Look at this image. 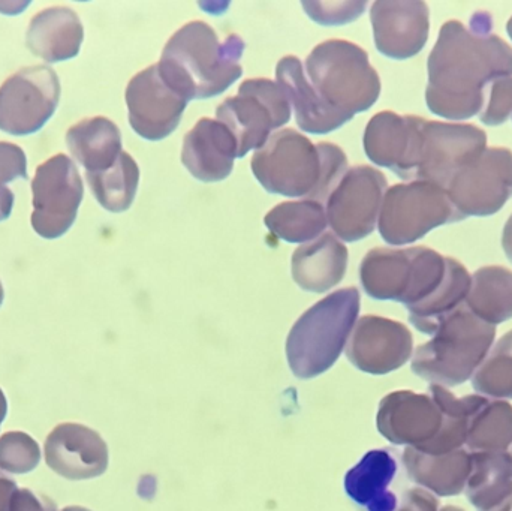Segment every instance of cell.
Wrapping results in <instances>:
<instances>
[{"label":"cell","instance_id":"cell-37","mask_svg":"<svg viewBox=\"0 0 512 511\" xmlns=\"http://www.w3.org/2000/svg\"><path fill=\"white\" fill-rule=\"evenodd\" d=\"M15 179H27V161L23 149L0 141V188Z\"/></svg>","mask_w":512,"mask_h":511},{"label":"cell","instance_id":"cell-26","mask_svg":"<svg viewBox=\"0 0 512 511\" xmlns=\"http://www.w3.org/2000/svg\"><path fill=\"white\" fill-rule=\"evenodd\" d=\"M396 471L390 452L373 450L346 477V491L369 511H396V495L388 489Z\"/></svg>","mask_w":512,"mask_h":511},{"label":"cell","instance_id":"cell-42","mask_svg":"<svg viewBox=\"0 0 512 511\" xmlns=\"http://www.w3.org/2000/svg\"><path fill=\"white\" fill-rule=\"evenodd\" d=\"M502 246H504L505 254L512 263V215L505 225L504 236H502Z\"/></svg>","mask_w":512,"mask_h":511},{"label":"cell","instance_id":"cell-20","mask_svg":"<svg viewBox=\"0 0 512 511\" xmlns=\"http://www.w3.org/2000/svg\"><path fill=\"white\" fill-rule=\"evenodd\" d=\"M236 158H239L236 137L219 120L203 117L183 140V165L201 182L227 179Z\"/></svg>","mask_w":512,"mask_h":511},{"label":"cell","instance_id":"cell-17","mask_svg":"<svg viewBox=\"0 0 512 511\" xmlns=\"http://www.w3.org/2000/svg\"><path fill=\"white\" fill-rule=\"evenodd\" d=\"M376 48L391 59L420 53L429 39L430 11L421 0H379L370 9Z\"/></svg>","mask_w":512,"mask_h":511},{"label":"cell","instance_id":"cell-36","mask_svg":"<svg viewBox=\"0 0 512 511\" xmlns=\"http://www.w3.org/2000/svg\"><path fill=\"white\" fill-rule=\"evenodd\" d=\"M512 113V77L493 81L487 93L486 105L480 113L483 123L498 126L507 122Z\"/></svg>","mask_w":512,"mask_h":511},{"label":"cell","instance_id":"cell-9","mask_svg":"<svg viewBox=\"0 0 512 511\" xmlns=\"http://www.w3.org/2000/svg\"><path fill=\"white\" fill-rule=\"evenodd\" d=\"M462 221L447 191L430 182L388 189L379 213V233L390 245H408L441 225Z\"/></svg>","mask_w":512,"mask_h":511},{"label":"cell","instance_id":"cell-45","mask_svg":"<svg viewBox=\"0 0 512 511\" xmlns=\"http://www.w3.org/2000/svg\"><path fill=\"white\" fill-rule=\"evenodd\" d=\"M439 511H465V510L460 509V507L447 506V507H444V509H441Z\"/></svg>","mask_w":512,"mask_h":511},{"label":"cell","instance_id":"cell-24","mask_svg":"<svg viewBox=\"0 0 512 511\" xmlns=\"http://www.w3.org/2000/svg\"><path fill=\"white\" fill-rule=\"evenodd\" d=\"M403 465L409 479L439 497H454L465 492L472 471L471 453L466 449L445 455H427L406 447Z\"/></svg>","mask_w":512,"mask_h":511},{"label":"cell","instance_id":"cell-44","mask_svg":"<svg viewBox=\"0 0 512 511\" xmlns=\"http://www.w3.org/2000/svg\"><path fill=\"white\" fill-rule=\"evenodd\" d=\"M62 511H90V510L84 509V507L72 506V507H65V509H63Z\"/></svg>","mask_w":512,"mask_h":511},{"label":"cell","instance_id":"cell-16","mask_svg":"<svg viewBox=\"0 0 512 511\" xmlns=\"http://www.w3.org/2000/svg\"><path fill=\"white\" fill-rule=\"evenodd\" d=\"M412 350L414 339L405 324L375 315L360 318L346 344L349 362L373 375L402 368L411 359Z\"/></svg>","mask_w":512,"mask_h":511},{"label":"cell","instance_id":"cell-6","mask_svg":"<svg viewBox=\"0 0 512 511\" xmlns=\"http://www.w3.org/2000/svg\"><path fill=\"white\" fill-rule=\"evenodd\" d=\"M405 155L397 176L447 189L457 171L486 150L483 129L468 123L432 122L408 116Z\"/></svg>","mask_w":512,"mask_h":511},{"label":"cell","instance_id":"cell-14","mask_svg":"<svg viewBox=\"0 0 512 511\" xmlns=\"http://www.w3.org/2000/svg\"><path fill=\"white\" fill-rule=\"evenodd\" d=\"M59 99V77L50 66L20 69L0 87V131L35 134L51 119Z\"/></svg>","mask_w":512,"mask_h":511},{"label":"cell","instance_id":"cell-25","mask_svg":"<svg viewBox=\"0 0 512 511\" xmlns=\"http://www.w3.org/2000/svg\"><path fill=\"white\" fill-rule=\"evenodd\" d=\"M71 155L86 168V173H101L116 164L122 155V134L116 123L96 116L81 120L66 132Z\"/></svg>","mask_w":512,"mask_h":511},{"label":"cell","instance_id":"cell-7","mask_svg":"<svg viewBox=\"0 0 512 511\" xmlns=\"http://www.w3.org/2000/svg\"><path fill=\"white\" fill-rule=\"evenodd\" d=\"M496 327L460 306L412 357V371L438 386L453 387L472 380L495 342Z\"/></svg>","mask_w":512,"mask_h":511},{"label":"cell","instance_id":"cell-30","mask_svg":"<svg viewBox=\"0 0 512 511\" xmlns=\"http://www.w3.org/2000/svg\"><path fill=\"white\" fill-rule=\"evenodd\" d=\"M465 449L469 453H512V405L486 398L469 423Z\"/></svg>","mask_w":512,"mask_h":511},{"label":"cell","instance_id":"cell-12","mask_svg":"<svg viewBox=\"0 0 512 511\" xmlns=\"http://www.w3.org/2000/svg\"><path fill=\"white\" fill-rule=\"evenodd\" d=\"M445 191L460 219L495 215L512 197L511 150H484L457 171Z\"/></svg>","mask_w":512,"mask_h":511},{"label":"cell","instance_id":"cell-1","mask_svg":"<svg viewBox=\"0 0 512 511\" xmlns=\"http://www.w3.org/2000/svg\"><path fill=\"white\" fill-rule=\"evenodd\" d=\"M426 101L436 116L466 120L486 105L493 81L512 75V48L493 33L487 12L472 15L469 27L448 21L429 56Z\"/></svg>","mask_w":512,"mask_h":511},{"label":"cell","instance_id":"cell-29","mask_svg":"<svg viewBox=\"0 0 512 511\" xmlns=\"http://www.w3.org/2000/svg\"><path fill=\"white\" fill-rule=\"evenodd\" d=\"M268 230L288 243H309L327 228V213L319 201H285L264 219Z\"/></svg>","mask_w":512,"mask_h":511},{"label":"cell","instance_id":"cell-23","mask_svg":"<svg viewBox=\"0 0 512 511\" xmlns=\"http://www.w3.org/2000/svg\"><path fill=\"white\" fill-rule=\"evenodd\" d=\"M348 267V249L334 234L304 243L292 255L291 270L295 284L310 293H325L336 287Z\"/></svg>","mask_w":512,"mask_h":511},{"label":"cell","instance_id":"cell-35","mask_svg":"<svg viewBox=\"0 0 512 511\" xmlns=\"http://www.w3.org/2000/svg\"><path fill=\"white\" fill-rule=\"evenodd\" d=\"M366 2H303V8L312 20L333 26V24H345L360 17L366 9Z\"/></svg>","mask_w":512,"mask_h":511},{"label":"cell","instance_id":"cell-38","mask_svg":"<svg viewBox=\"0 0 512 511\" xmlns=\"http://www.w3.org/2000/svg\"><path fill=\"white\" fill-rule=\"evenodd\" d=\"M8 511H57V507L45 495L36 494L29 489H17L12 495Z\"/></svg>","mask_w":512,"mask_h":511},{"label":"cell","instance_id":"cell-39","mask_svg":"<svg viewBox=\"0 0 512 511\" xmlns=\"http://www.w3.org/2000/svg\"><path fill=\"white\" fill-rule=\"evenodd\" d=\"M397 511H439V501L426 489H409L403 495L402 506Z\"/></svg>","mask_w":512,"mask_h":511},{"label":"cell","instance_id":"cell-15","mask_svg":"<svg viewBox=\"0 0 512 511\" xmlns=\"http://www.w3.org/2000/svg\"><path fill=\"white\" fill-rule=\"evenodd\" d=\"M188 102L165 80L158 63L138 72L126 87L129 123L146 140H162L176 131Z\"/></svg>","mask_w":512,"mask_h":511},{"label":"cell","instance_id":"cell-28","mask_svg":"<svg viewBox=\"0 0 512 511\" xmlns=\"http://www.w3.org/2000/svg\"><path fill=\"white\" fill-rule=\"evenodd\" d=\"M466 308L480 320L496 326L512 318V272L505 267H483L472 276Z\"/></svg>","mask_w":512,"mask_h":511},{"label":"cell","instance_id":"cell-11","mask_svg":"<svg viewBox=\"0 0 512 511\" xmlns=\"http://www.w3.org/2000/svg\"><path fill=\"white\" fill-rule=\"evenodd\" d=\"M32 227L39 236L53 240L74 225L83 201V179L68 156H53L36 168L32 180Z\"/></svg>","mask_w":512,"mask_h":511},{"label":"cell","instance_id":"cell-21","mask_svg":"<svg viewBox=\"0 0 512 511\" xmlns=\"http://www.w3.org/2000/svg\"><path fill=\"white\" fill-rule=\"evenodd\" d=\"M276 78L291 108H294L297 125L304 132L328 134L351 120V117L333 110L319 98L298 57H283L277 63Z\"/></svg>","mask_w":512,"mask_h":511},{"label":"cell","instance_id":"cell-41","mask_svg":"<svg viewBox=\"0 0 512 511\" xmlns=\"http://www.w3.org/2000/svg\"><path fill=\"white\" fill-rule=\"evenodd\" d=\"M12 206H14V194L11 189L0 188V222L6 221L11 216Z\"/></svg>","mask_w":512,"mask_h":511},{"label":"cell","instance_id":"cell-2","mask_svg":"<svg viewBox=\"0 0 512 511\" xmlns=\"http://www.w3.org/2000/svg\"><path fill=\"white\" fill-rule=\"evenodd\" d=\"M360 279L373 299L403 303L415 329L427 335L465 305L472 284L459 261L426 246L372 249L361 261Z\"/></svg>","mask_w":512,"mask_h":511},{"label":"cell","instance_id":"cell-8","mask_svg":"<svg viewBox=\"0 0 512 511\" xmlns=\"http://www.w3.org/2000/svg\"><path fill=\"white\" fill-rule=\"evenodd\" d=\"M306 75L319 98L339 113L354 117L369 110L381 93L369 54L354 42L330 39L313 48Z\"/></svg>","mask_w":512,"mask_h":511},{"label":"cell","instance_id":"cell-10","mask_svg":"<svg viewBox=\"0 0 512 511\" xmlns=\"http://www.w3.org/2000/svg\"><path fill=\"white\" fill-rule=\"evenodd\" d=\"M216 116L237 140L239 158L267 143L271 132L291 119V104L279 84L267 78H251L239 95L225 99Z\"/></svg>","mask_w":512,"mask_h":511},{"label":"cell","instance_id":"cell-18","mask_svg":"<svg viewBox=\"0 0 512 511\" xmlns=\"http://www.w3.org/2000/svg\"><path fill=\"white\" fill-rule=\"evenodd\" d=\"M442 420L441 408L432 396L400 390L382 399L376 423L391 443L418 449L439 434Z\"/></svg>","mask_w":512,"mask_h":511},{"label":"cell","instance_id":"cell-34","mask_svg":"<svg viewBox=\"0 0 512 511\" xmlns=\"http://www.w3.org/2000/svg\"><path fill=\"white\" fill-rule=\"evenodd\" d=\"M41 461V449L24 432H6L0 437V470L8 474H27Z\"/></svg>","mask_w":512,"mask_h":511},{"label":"cell","instance_id":"cell-27","mask_svg":"<svg viewBox=\"0 0 512 511\" xmlns=\"http://www.w3.org/2000/svg\"><path fill=\"white\" fill-rule=\"evenodd\" d=\"M466 495L478 511H495L512 498V453H471Z\"/></svg>","mask_w":512,"mask_h":511},{"label":"cell","instance_id":"cell-4","mask_svg":"<svg viewBox=\"0 0 512 511\" xmlns=\"http://www.w3.org/2000/svg\"><path fill=\"white\" fill-rule=\"evenodd\" d=\"M243 51L240 36L230 35L221 42L209 24L191 21L171 36L158 66L188 101L213 98L242 77Z\"/></svg>","mask_w":512,"mask_h":511},{"label":"cell","instance_id":"cell-13","mask_svg":"<svg viewBox=\"0 0 512 511\" xmlns=\"http://www.w3.org/2000/svg\"><path fill=\"white\" fill-rule=\"evenodd\" d=\"M387 192V179L369 165L349 168L327 198V221L336 236L358 242L373 233Z\"/></svg>","mask_w":512,"mask_h":511},{"label":"cell","instance_id":"cell-47","mask_svg":"<svg viewBox=\"0 0 512 511\" xmlns=\"http://www.w3.org/2000/svg\"><path fill=\"white\" fill-rule=\"evenodd\" d=\"M3 297H5V293H3L2 282H0V306H2Z\"/></svg>","mask_w":512,"mask_h":511},{"label":"cell","instance_id":"cell-19","mask_svg":"<svg viewBox=\"0 0 512 511\" xmlns=\"http://www.w3.org/2000/svg\"><path fill=\"white\" fill-rule=\"evenodd\" d=\"M45 462L68 480L102 476L108 467V447L101 435L78 423L56 426L45 440Z\"/></svg>","mask_w":512,"mask_h":511},{"label":"cell","instance_id":"cell-40","mask_svg":"<svg viewBox=\"0 0 512 511\" xmlns=\"http://www.w3.org/2000/svg\"><path fill=\"white\" fill-rule=\"evenodd\" d=\"M17 489V483L0 470V511L9 510L12 495Z\"/></svg>","mask_w":512,"mask_h":511},{"label":"cell","instance_id":"cell-3","mask_svg":"<svg viewBox=\"0 0 512 511\" xmlns=\"http://www.w3.org/2000/svg\"><path fill=\"white\" fill-rule=\"evenodd\" d=\"M252 171L271 194L321 203L348 171V158L336 144H313L295 129H280L256 150Z\"/></svg>","mask_w":512,"mask_h":511},{"label":"cell","instance_id":"cell-22","mask_svg":"<svg viewBox=\"0 0 512 511\" xmlns=\"http://www.w3.org/2000/svg\"><path fill=\"white\" fill-rule=\"evenodd\" d=\"M83 38L80 17L66 6H51L30 20L26 44L35 56L56 63L77 56Z\"/></svg>","mask_w":512,"mask_h":511},{"label":"cell","instance_id":"cell-32","mask_svg":"<svg viewBox=\"0 0 512 511\" xmlns=\"http://www.w3.org/2000/svg\"><path fill=\"white\" fill-rule=\"evenodd\" d=\"M87 183L98 203L108 212H125L134 203L140 168L129 153L123 152L116 164L101 173H86Z\"/></svg>","mask_w":512,"mask_h":511},{"label":"cell","instance_id":"cell-31","mask_svg":"<svg viewBox=\"0 0 512 511\" xmlns=\"http://www.w3.org/2000/svg\"><path fill=\"white\" fill-rule=\"evenodd\" d=\"M408 116L393 111L375 114L364 131V152L379 167L397 173L405 155L408 141Z\"/></svg>","mask_w":512,"mask_h":511},{"label":"cell","instance_id":"cell-5","mask_svg":"<svg viewBox=\"0 0 512 511\" xmlns=\"http://www.w3.org/2000/svg\"><path fill=\"white\" fill-rule=\"evenodd\" d=\"M360 312L357 288L334 291L304 312L286 342L291 371L309 380L330 369L348 344Z\"/></svg>","mask_w":512,"mask_h":511},{"label":"cell","instance_id":"cell-46","mask_svg":"<svg viewBox=\"0 0 512 511\" xmlns=\"http://www.w3.org/2000/svg\"><path fill=\"white\" fill-rule=\"evenodd\" d=\"M507 30H508V35H510L511 39H512V17L510 18V21H508Z\"/></svg>","mask_w":512,"mask_h":511},{"label":"cell","instance_id":"cell-43","mask_svg":"<svg viewBox=\"0 0 512 511\" xmlns=\"http://www.w3.org/2000/svg\"><path fill=\"white\" fill-rule=\"evenodd\" d=\"M6 411H8V402H6L5 395H3L2 389H0V425L5 420Z\"/></svg>","mask_w":512,"mask_h":511},{"label":"cell","instance_id":"cell-33","mask_svg":"<svg viewBox=\"0 0 512 511\" xmlns=\"http://www.w3.org/2000/svg\"><path fill=\"white\" fill-rule=\"evenodd\" d=\"M472 386L489 399H512V330L502 336L472 377Z\"/></svg>","mask_w":512,"mask_h":511}]
</instances>
